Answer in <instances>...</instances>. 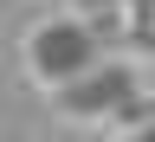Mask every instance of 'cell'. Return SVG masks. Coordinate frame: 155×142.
<instances>
[{
    "instance_id": "6da1fadb",
    "label": "cell",
    "mask_w": 155,
    "mask_h": 142,
    "mask_svg": "<svg viewBox=\"0 0 155 142\" xmlns=\"http://www.w3.org/2000/svg\"><path fill=\"white\" fill-rule=\"evenodd\" d=\"M97 65H104V45H97V32L78 13L39 19L26 32V71H32V84H45V91H65L78 78H91Z\"/></svg>"
}]
</instances>
